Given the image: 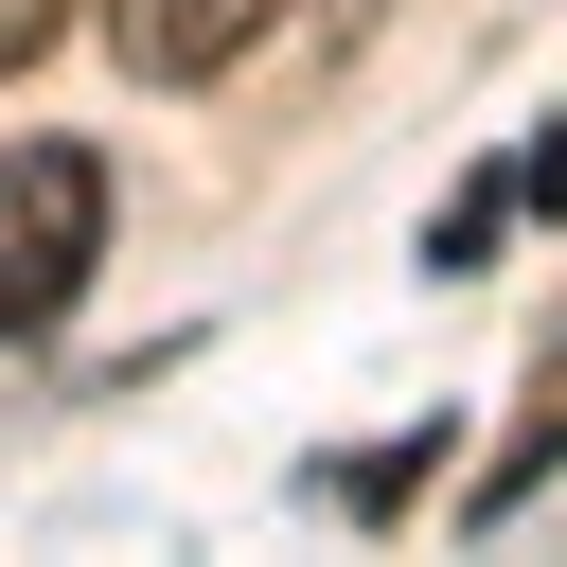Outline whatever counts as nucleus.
I'll return each mask as SVG.
<instances>
[{
    "label": "nucleus",
    "mask_w": 567,
    "mask_h": 567,
    "mask_svg": "<svg viewBox=\"0 0 567 567\" xmlns=\"http://www.w3.org/2000/svg\"><path fill=\"white\" fill-rule=\"evenodd\" d=\"M89 248H106V159L89 142H0V354L71 319Z\"/></svg>",
    "instance_id": "f257e3e1"
},
{
    "label": "nucleus",
    "mask_w": 567,
    "mask_h": 567,
    "mask_svg": "<svg viewBox=\"0 0 567 567\" xmlns=\"http://www.w3.org/2000/svg\"><path fill=\"white\" fill-rule=\"evenodd\" d=\"M266 18H284V0H106V35H124V71H142V89H213Z\"/></svg>",
    "instance_id": "f03ea898"
},
{
    "label": "nucleus",
    "mask_w": 567,
    "mask_h": 567,
    "mask_svg": "<svg viewBox=\"0 0 567 567\" xmlns=\"http://www.w3.org/2000/svg\"><path fill=\"white\" fill-rule=\"evenodd\" d=\"M549 461H567V354H549V372H532V425H514V461H496V478H478V514H514V496H532V478H549Z\"/></svg>",
    "instance_id": "7ed1b4c3"
},
{
    "label": "nucleus",
    "mask_w": 567,
    "mask_h": 567,
    "mask_svg": "<svg viewBox=\"0 0 567 567\" xmlns=\"http://www.w3.org/2000/svg\"><path fill=\"white\" fill-rule=\"evenodd\" d=\"M496 213H514V177H461V195H443V230H425V266H478V248H496Z\"/></svg>",
    "instance_id": "20e7f679"
},
{
    "label": "nucleus",
    "mask_w": 567,
    "mask_h": 567,
    "mask_svg": "<svg viewBox=\"0 0 567 567\" xmlns=\"http://www.w3.org/2000/svg\"><path fill=\"white\" fill-rule=\"evenodd\" d=\"M53 18H71V0H0V71H35V53H53Z\"/></svg>",
    "instance_id": "39448f33"
}]
</instances>
